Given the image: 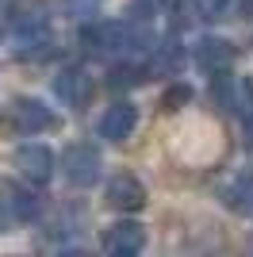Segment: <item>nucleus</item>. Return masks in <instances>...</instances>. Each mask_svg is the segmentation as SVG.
<instances>
[{"label":"nucleus","mask_w":253,"mask_h":257,"mask_svg":"<svg viewBox=\"0 0 253 257\" xmlns=\"http://www.w3.org/2000/svg\"><path fill=\"white\" fill-rule=\"evenodd\" d=\"M12 169L20 173L27 184H46L54 177V154L42 142H23L20 150L12 154Z\"/></svg>","instance_id":"nucleus-4"},{"label":"nucleus","mask_w":253,"mask_h":257,"mask_svg":"<svg viewBox=\"0 0 253 257\" xmlns=\"http://www.w3.org/2000/svg\"><path fill=\"white\" fill-rule=\"evenodd\" d=\"M42 200L31 192V188H16V184H4L0 188V223L4 226H20L39 219Z\"/></svg>","instance_id":"nucleus-6"},{"label":"nucleus","mask_w":253,"mask_h":257,"mask_svg":"<svg viewBox=\"0 0 253 257\" xmlns=\"http://www.w3.org/2000/svg\"><path fill=\"white\" fill-rule=\"evenodd\" d=\"M104 200L107 207H115V211H142L146 207V184L138 181L135 173H115L104 188Z\"/></svg>","instance_id":"nucleus-7"},{"label":"nucleus","mask_w":253,"mask_h":257,"mask_svg":"<svg viewBox=\"0 0 253 257\" xmlns=\"http://www.w3.org/2000/svg\"><path fill=\"white\" fill-rule=\"evenodd\" d=\"M150 65H131V58L126 62H119L111 73H107V88L111 92H123V88H135V85H142V81H150Z\"/></svg>","instance_id":"nucleus-13"},{"label":"nucleus","mask_w":253,"mask_h":257,"mask_svg":"<svg viewBox=\"0 0 253 257\" xmlns=\"http://www.w3.org/2000/svg\"><path fill=\"white\" fill-rule=\"evenodd\" d=\"M234 0H196V12H200V20H222V16H230Z\"/></svg>","instance_id":"nucleus-15"},{"label":"nucleus","mask_w":253,"mask_h":257,"mask_svg":"<svg viewBox=\"0 0 253 257\" xmlns=\"http://www.w3.org/2000/svg\"><path fill=\"white\" fill-rule=\"evenodd\" d=\"M81 46L84 54L92 58H107V62H126L135 54H146V50H158V39L146 23L138 20H107V23H92L81 31Z\"/></svg>","instance_id":"nucleus-1"},{"label":"nucleus","mask_w":253,"mask_h":257,"mask_svg":"<svg viewBox=\"0 0 253 257\" xmlns=\"http://www.w3.org/2000/svg\"><path fill=\"white\" fill-rule=\"evenodd\" d=\"M100 4H104V0H62V8L69 12V16H96Z\"/></svg>","instance_id":"nucleus-16"},{"label":"nucleus","mask_w":253,"mask_h":257,"mask_svg":"<svg viewBox=\"0 0 253 257\" xmlns=\"http://www.w3.org/2000/svg\"><path fill=\"white\" fill-rule=\"evenodd\" d=\"M219 196H222V204H226V211L242 215V219H253V169L230 177V181L222 184Z\"/></svg>","instance_id":"nucleus-11"},{"label":"nucleus","mask_w":253,"mask_h":257,"mask_svg":"<svg viewBox=\"0 0 253 257\" xmlns=\"http://www.w3.org/2000/svg\"><path fill=\"white\" fill-rule=\"evenodd\" d=\"M249 249H253V234H249Z\"/></svg>","instance_id":"nucleus-20"},{"label":"nucleus","mask_w":253,"mask_h":257,"mask_svg":"<svg viewBox=\"0 0 253 257\" xmlns=\"http://www.w3.org/2000/svg\"><path fill=\"white\" fill-rule=\"evenodd\" d=\"M161 4H165V0H135V8H138V12H158Z\"/></svg>","instance_id":"nucleus-17"},{"label":"nucleus","mask_w":253,"mask_h":257,"mask_svg":"<svg viewBox=\"0 0 253 257\" xmlns=\"http://www.w3.org/2000/svg\"><path fill=\"white\" fill-rule=\"evenodd\" d=\"M215 85H211V96H215V104H222L226 111H242V107H249L253 100V85L249 81H238V77L222 73V77H211Z\"/></svg>","instance_id":"nucleus-12"},{"label":"nucleus","mask_w":253,"mask_h":257,"mask_svg":"<svg viewBox=\"0 0 253 257\" xmlns=\"http://www.w3.org/2000/svg\"><path fill=\"white\" fill-rule=\"evenodd\" d=\"M135 127H138V107L131 104V100L111 104L104 115H100V123H96V131H100V139H104V142H126Z\"/></svg>","instance_id":"nucleus-10"},{"label":"nucleus","mask_w":253,"mask_h":257,"mask_svg":"<svg viewBox=\"0 0 253 257\" xmlns=\"http://www.w3.org/2000/svg\"><path fill=\"white\" fill-rule=\"evenodd\" d=\"M238 8H242V16H249V20H253V0H238Z\"/></svg>","instance_id":"nucleus-19"},{"label":"nucleus","mask_w":253,"mask_h":257,"mask_svg":"<svg viewBox=\"0 0 253 257\" xmlns=\"http://www.w3.org/2000/svg\"><path fill=\"white\" fill-rule=\"evenodd\" d=\"M245 150H249V154H253V115H249V119H245Z\"/></svg>","instance_id":"nucleus-18"},{"label":"nucleus","mask_w":253,"mask_h":257,"mask_svg":"<svg viewBox=\"0 0 253 257\" xmlns=\"http://www.w3.org/2000/svg\"><path fill=\"white\" fill-rule=\"evenodd\" d=\"M54 92H58V100H62V104L84 107L88 100H92V92H96V81L84 73L81 65H69V69H62V73L54 77Z\"/></svg>","instance_id":"nucleus-9"},{"label":"nucleus","mask_w":253,"mask_h":257,"mask_svg":"<svg viewBox=\"0 0 253 257\" xmlns=\"http://www.w3.org/2000/svg\"><path fill=\"white\" fill-rule=\"evenodd\" d=\"M100 169H104V158L96 150L92 142H73V146H65L62 154V173L65 181L73 184V188H92L100 181Z\"/></svg>","instance_id":"nucleus-2"},{"label":"nucleus","mask_w":253,"mask_h":257,"mask_svg":"<svg viewBox=\"0 0 253 257\" xmlns=\"http://www.w3.org/2000/svg\"><path fill=\"white\" fill-rule=\"evenodd\" d=\"M8 119H12V127L20 131V135H42V131H54V127H58V115H54L42 100H35V96L12 100Z\"/></svg>","instance_id":"nucleus-5"},{"label":"nucleus","mask_w":253,"mask_h":257,"mask_svg":"<svg viewBox=\"0 0 253 257\" xmlns=\"http://www.w3.org/2000/svg\"><path fill=\"white\" fill-rule=\"evenodd\" d=\"M192 104V88L188 85H173L161 92V111H180V107Z\"/></svg>","instance_id":"nucleus-14"},{"label":"nucleus","mask_w":253,"mask_h":257,"mask_svg":"<svg viewBox=\"0 0 253 257\" xmlns=\"http://www.w3.org/2000/svg\"><path fill=\"white\" fill-rule=\"evenodd\" d=\"M192 62H196L200 73L222 77V73H230L234 62H238V46L230 39H219V35H203L200 43L192 46Z\"/></svg>","instance_id":"nucleus-3"},{"label":"nucleus","mask_w":253,"mask_h":257,"mask_svg":"<svg viewBox=\"0 0 253 257\" xmlns=\"http://www.w3.org/2000/svg\"><path fill=\"white\" fill-rule=\"evenodd\" d=\"M104 249L111 257H135L146 249V226L135 219H119L104 230Z\"/></svg>","instance_id":"nucleus-8"}]
</instances>
